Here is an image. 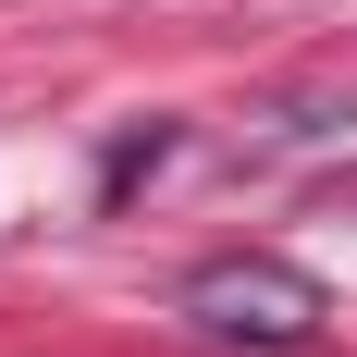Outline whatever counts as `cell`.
Wrapping results in <instances>:
<instances>
[{"instance_id": "6da1fadb", "label": "cell", "mask_w": 357, "mask_h": 357, "mask_svg": "<svg viewBox=\"0 0 357 357\" xmlns=\"http://www.w3.org/2000/svg\"><path fill=\"white\" fill-rule=\"evenodd\" d=\"M173 308H185L197 333H210V345H259V357H296V345H321V321H333V296L308 284L296 259H271V247L197 259Z\"/></svg>"}]
</instances>
